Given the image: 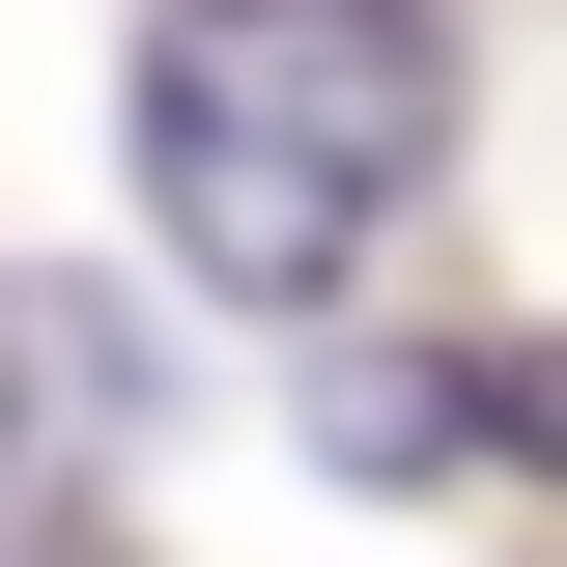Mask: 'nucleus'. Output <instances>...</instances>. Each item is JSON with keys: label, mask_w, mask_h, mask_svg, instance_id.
<instances>
[{"label": "nucleus", "mask_w": 567, "mask_h": 567, "mask_svg": "<svg viewBox=\"0 0 567 567\" xmlns=\"http://www.w3.org/2000/svg\"><path fill=\"white\" fill-rule=\"evenodd\" d=\"M425 171H454V0H171L142 29V227L227 312H341Z\"/></svg>", "instance_id": "1"}, {"label": "nucleus", "mask_w": 567, "mask_h": 567, "mask_svg": "<svg viewBox=\"0 0 567 567\" xmlns=\"http://www.w3.org/2000/svg\"><path fill=\"white\" fill-rule=\"evenodd\" d=\"M114 425H142V341L85 284H0V483H29V454H114Z\"/></svg>", "instance_id": "2"}, {"label": "nucleus", "mask_w": 567, "mask_h": 567, "mask_svg": "<svg viewBox=\"0 0 567 567\" xmlns=\"http://www.w3.org/2000/svg\"><path fill=\"white\" fill-rule=\"evenodd\" d=\"M454 454H511V483H567V341H483V369H454Z\"/></svg>", "instance_id": "3"}]
</instances>
